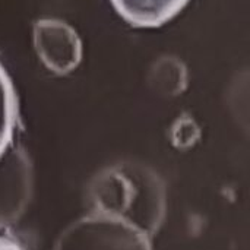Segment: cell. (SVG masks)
<instances>
[{
    "label": "cell",
    "mask_w": 250,
    "mask_h": 250,
    "mask_svg": "<svg viewBox=\"0 0 250 250\" xmlns=\"http://www.w3.org/2000/svg\"><path fill=\"white\" fill-rule=\"evenodd\" d=\"M18 122V100L13 83L0 63V155L12 145Z\"/></svg>",
    "instance_id": "5"
},
{
    "label": "cell",
    "mask_w": 250,
    "mask_h": 250,
    "mask_svg": "<svg viewBox=\"0 0 250 250\" xmlns=\"http://www.w3.org/2000/svg\"><path fill=\"white\" fill-rule=\"evenodd\" d=\"M34 47L44 66L56 75H67L82 59L76 31L59 19H41L34 25Z\"/></svg>",
    "instance_id": "2"
},
{
    "label": "cell",
    "mask_w": 250,
    "mask_h": 250,
    "mask_svg": "<svg viewBox=\"0 0 250 250\" xmlns=\"http://www.w3.org/2000/svg\"><path fill=\"white\" fill-rule=\"evenodd\" d=\"M32 192V171L26 155L10 145L0 155V229L16 221Z\"/></svg>",
    "instance_id": "3"
},
{
    "label": "cell",
    "mask_w": 250,
    "mask_h": 250,
    "mask_svg": "<svg viewBox=\"0 0 250 250\" xmlns=\"http://www.w3.org/2000/svg\"><path fill=\"white\" fill-rule=\"evenodd\" d=\"M190 0H111L116 12L132 26L157 28L179 15Z\"/></svg>",
    "instance_id": "4"
},
{
    "label": "cell",
    "mask_w": 250,
    "mask_h": 250,
    "mask_svg": "<svg viewBox=\"0 0 250 250\" xmlns=\"http://www.w3.org/2000/svg\"><path fill=\"white\" fill-rule=\"evenodd\" d=\"M0 250H23L22 248H19L18 245L9 242V240H4V239H0Z\"/></svg>",
    "instance_id": "6"
},
{
    "label": "cell",
    "mask_w": 250,
    "mask_h": 250,
    "mask_svg": "<svg viewBox=\"0 0 250 250\" xmlns=\"http://www.w3.org/2000/svg\"><path fill=\"white\" fill-rule=\"evenodd\" d=\"M53 250H152L146 233L133 221L110 211L72 223Z\"/></svg>",
    "instance_id": "1"
}]
</instances>
